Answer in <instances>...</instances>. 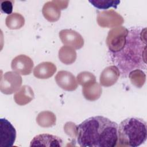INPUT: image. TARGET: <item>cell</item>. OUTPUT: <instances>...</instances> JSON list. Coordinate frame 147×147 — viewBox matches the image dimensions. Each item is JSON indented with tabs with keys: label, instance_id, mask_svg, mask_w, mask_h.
Instances as JSON below:
<instances>
[{
	"label": "cell",
	"instance_id": "44dd1931",
	"mask_svg": "<svg viewBox=\"0 0 147 147\" xmlns=\"http://www.w3.org/2000/svg\"><path fill=\"white\" fill-rule=\"evenodd\" d=\"M89 2L98 9L106 10L111 7L117 8V6L120 3V1L92 0L89 1Z\"/></svg>",
	"mask_w": 147,
	"mask_h": 147
},
{
	"label": "cell",
	"instance_id": "2e32d148",
	"mask_svg": "<svg viewBox=\"0 0 147 147\" xmlns=\"http://www.w3.org/2000/svg\"><path fill=\"white\" fill-rule=\"evenodd\" d=\"M102 91L100 85L96 82L90 83L82 88L84 97L90 101H95L98 99L102 94Z\"/></svg>",
	"mask_w": 147,
	"mask_h": 147
},
{
	"label": "cell",
	"instance_id": "5b68a950",
	"mask_svg": "<svg viewBox=\"0 0 147 147\" xmlns=\"http://www.w3.org/2000/svg\"><path fill=\"white\" fill-rule=\"evenodd\" d=\"M22 82L20 74L15 71H8L1 75L0 90L6 95L12 94L18 91Z\"/></svg>",
	"mask_w": 147,
	"mask_h": 147
},
{
	"label": "cell",
	"instance_id": "9a60e30c",
	"mask_svg": "<svg viewBox=\"0 0 147 147\" xmlns=\"http://www.w3.org/2000/svg\"><path fill=\"white\" fill-rule=\"evenodd\" d=\"M34 97L32 88L27 85H24L17 91L14 95L15 102L20 106L25 105L30 102Z\"/></svg>",
	"mask_w": 147,
	"mask_h": 147
},
{
	"label": "cell",
	"instance_id": "e0dca14e",
	"mask_svg": "<svg viewBox=\"0 0 147 147\" xmlns=\"http://www.w3.org/2000/svg\"><path fill=\"white\" fill-rule=\"evenodd\" d=\"M76 52L73 48L64 45L59 51V58L60 60L66 65L74 63L76 59Z\"/></svg>",
	"mask_w": 147,
	"mask_h": 147
},
{
	"label": "cell",
	"instance_id": "9c48e42d",
	"mask_svg": "<svg viewBox=\"0 0 147 147\" xmlns=\"http://www.w3.org/2000/svg\"><path fill=\"white\" fill-rule=\"evenodd\" d=\"M59 37L63 44L79 49L84 45L83 37L78 32L72 29H63L59 32Z\"/></svg>",
	"mask_w": 147,
	"mask_h": 147
},
{
	"label": "cell",
	"instance_id": "ffe728a7",
	"mask_svg": "<svg viewBox=\"0 0 147 147\" xmlns=\"http://www.w3.org/2000/svg\"><path fill=\"white\" fill-rule=\"evenodd\" d=\"M128 76L131 83L137 87H141L145 82L146 75L142 70H133L129 74Z\"/></svg>",
	"mask_w": 147,
	"mask_h": 147
},
{
	"label": "cell",
	"instance_id": "4fadbf2b",
	"mask_svg": "<svg viewBox=\"0 0 147 147\" xmlns=\"http://www.w3.org/2000/svg\"><path fill=\"white\" fill-rule=\"evenodd\" d=\"M119 69L115 65H110L105 68L100 75V84L106 87L114 85L120 76Z\"/></svg>",
	"mask_w": 147,
	"mask_h": 147
},
{
	"label": "cell",
	"instance_id": "7402d4cb",
	"mask_svg": "<svg viewBox=\"0 0 147 147\" xmlns=\"http://www.w3.org/2000/svg\"><path fill=\"white\" fill-rule=\"evenodd\" d=\"M77 82L82 86H85L90 83L96 82L95 75L91 72L88 71H83L80 72L77 75Z\"/></svg>",
	"mask_w": 147,
	"mask_h": 147
},
{
	"label": "cell",
	"instance_id": "277c9868",
	"mask_svg": "<svg viewBox=\"0 0 147 147\" xmlns=\"http://www.w3.org/2000/svg\"><path fill=\"white\" fill-rule=\"evenodd\" d=\"M128 29L123 26H117L111 29L106 38V44L111 53H116L123 49L128 34Z\"/></svg>",
	"mask_w": 147,
	"mask_h": 147
},
{
	"label": "cell",
	"instance_id": "d6986e66",
	"mask_svg": "<svg viewBox=\"0 0 147 147\" xmlns=\"http://www.w3.org/2000/svg\"><path fill=\"white\" fill-rule=\"evenodd\" d=\"M5 23L10 29H19L24 25L25 18L18 13H13L6 17Z\"/></svg>",
	"mask_w": 147,
	"mask_h": 147
},
{
	"label": "cell",
	"instance_id": "603a6c76",
	"mask_svg": "<svg viewBox=\"0 0 147 147\" xmlns=\"http://www.w3.org/2000/svg\"><path fill=\"white\" fill-rule=\"evenodd\" d=\"M1 11L9 15L11 14L13 11V2L10 1H4L1 2Z\"/></svg>",
	"mask_w": 147,
	"mask_h": 147
},
{
	"label": "cell",
	"instance_id": "ba28073f",
	"mask_svg": "<svg viewBox=\"0 0 147 147\" xmlns=\"http://www.w3.org/2000/svg\"><path fill=\"white\" fill-rule=\"evenodd\" d=\"M1 146H12L16 138V130L12 124L5 118L0 119Z\"/></svg>",
	"mask_w": 147,
	"mask_h": 147
},
{
	"label": "cell",
	"instance_id": "8992f818",
	"mask_svg": "<svg viewBox=\"0 0 147 147\" xmlns=\"http://www.w3.org/2000/svg\"><path fill=\"white\" fill-rule=\"evenodd\" d=\"M68 3V1L53 0L48 1L42 7V14L48 21L56 22L60 17L61 10L66 9Z\"/></svg>",
	"mask_w": 147,
	"mask_h": 147
},
{
	"label": "cell",
	"instance_id": "52a82bcc",
	"mask_svg": "<svg viewBox=\"0 0 147 147\" xmlns=\"http://www.w3.org/2000/svg\"><path fill=\"white\" fill-rule=\"evenodd\" d=\"M124 22L123 17L113 9L98 12L97 22L102 28L117 27Z\"/></svg>",
	"mask_w": 147,
	"mask_h": 147
},
{
	"label": "cell",
	"instance_id": "3957f363",
	"mask_svg": "<svg viewBox=\"0 0 147 147\" xmlns=\"http://www.w3.org/2000/svg\"><path fill=\"white\" fill-rule=\"evenodd\" d=\"M146 138V123L141 118H127L118 127V142L120 146L137 147L144 143Z\"/></svg>",
	"mask_w": 147,
	"mask_h": 147
},
{
	"label": "cell",
	"instance_id": "8fae6325",
	"mask_svg": "<svg viewBox=\"0 0 147 147\" xmlns=\"http://www.w3.org/2000/svg\"><path fill=\"white\" fill-rule=\"evenodd\" d=\"M55 79L57 85L65 91H72L78 87V82L75 76L69 71H59Z\"/></svg>",
	"mask_w": 147,
	"mask_h": 147
},
{
	"label": "cell",
	"instance_id": "7c38bea8",
	"mask_svg": "<svg viewBox=\"0 0 147 147\" xmlns=\"http://www.w3.org/2000/svg\"><path fill=\"white\" fill-rule=\"evenodd\" d=\"M63 146L62 140L56 136L41 134L36 136L31 141L30 146Z\"/></svg>",
	"mask_w": 147,
	"mask_h": 147
},
{
	"label": "cell",
	"instance_id": "5bb4252c",
	"mask_svg": "<svg viewBox=\"0 0 147 147\" xmlns=\"http://www.w3.org/2000/svg\"><path fill=\"white\" fill-rule=\"evenodd\" d=\"M57 70L55 64L50 61H44L38 64L33 70L34 76L41 79H46L52 77Z\"/></svg>",
	"mask_w": 147,
	"mask_h": 147
},
{
	"label": "cell",
	"instance_id": "30bf717a",
	"mask_svg": "<svg viewBox=\"0 0 147 147\" xmlns=\"http://www.w3.org/2000/svg\"><path fill=\"white\" fill-rule=\"evenodd\" d=\"M34 63L32 59L25 55H20L11 61V68L13 71L22 75H29L32 71Z\"/></svg>",
	"mask_w": 147,
	"mask_h": 147
},
{
	"label": "cell",
	"instance_id": "ac0fdd59",
	"mask_svg": "<svg viewBox=\"0 0 147 147\" xmlns=\"http://www.w3.org/2000/svg\"><path fill=\"white\" fill-rule=\"evenodd\" d=\"M56 118L55 114L49 111L40 112L36 117L38 125L43 127H49L56 124Z\"/></svg>",
	"mask_w": 147,
	"mask_h": 147
},
{
	"label": "cell",
	"instance_id": "6da1fadb",
	"mask_svg": "<svg viewBox=\"0 0 147 147\" xmlns=\"http://www.w3.org/2000/svg\"><path fill=\"white\" fill-rule=\"evenodd\" d=\"M128 30L123 49L116 53L110 52L112 62L124 77L133 70L146 69V28L138 26Z\"/></svg>",
	"mask_w": 147,
	"mask_h": 147
},
{
	"label": "cell",
	"instance_id": "7a4b0ae2",
	"mask_svg": "<svg viewBox=\"0 0 147 147\" xmlns=\"http://www.w3.org/2000/svg\"><path fill=\"white\" fill-rule=\"evenodd\" d=\"M118 124L103 116L90 117L76 126L82 147H114L118 143Z\"/></svg>",
	"mask_w": 147,
	"mask_h": 147
}]
</instances>
